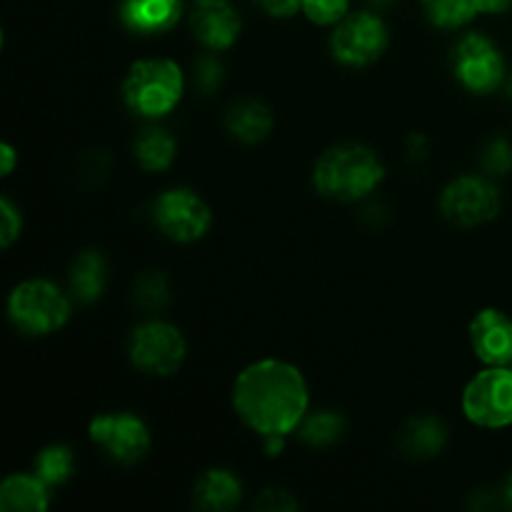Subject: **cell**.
I'll list each match as a JSON object with an SVG mask.
<instances>
[{
    "mask_svg": "<svg viewBox=\"0 0 512 512\" xmlns=\"http://www.w3.org/2000/svg\"><path fill=\"white\" fill-rule=\"evenodd\" d=\"M508 98L512 100V78L508 80Z\"/></svg>",
    "mask_w": 512,
    "mask_h": 512,
    "instance_id": "cell-36",
    "label": "cell"
},
{
    "mask_svg": "<svg viewBox=\"0 0 512 512\" xmlns=\"http://www.w3.org/2000/svg\"><path fill=\"white\" fill-rule=\"evenodd\" d=\"M370 3H373L375 8H388V5L398 3V0H370Z\"/></svg>",
    "mask_w": 512,
    "mask_h": 512,
    "instance_id": "cell-35",
    "label": "cell"
},
{
    "mask_svg": "<svg viewBox=\"0 0 512 512\" xmlns=\"http://www.w3.org/2000/svg\"><path fill=\"white\" fill-rule=\"evenodd\" d=\"M483 13H505L512 8V0H480Z\"/></svg>",
    "mask_w": 512,
    "mask_h": 512,
    "instance_id": "cell-31",
    "label": "cell"
},
{
    "mask_svg": "<svg viewBox=\"0 0 512 512\" xmlns=\"http://www.w3.org/2000/svg\"><path fill=\"white\" fill-rule=\"evenodd\" d=\"M195 83L203 93H213L220 83H223V65L215 58H200L195 65Z\"/></svg>",
    "mask_w": 512,
    "mask_h": 512,
    "instance_id": "cell-27",
    "label": "cell"
},
{
    "mask_svg": "<svg viewBox=\"0 0 512 512\" xmlns=\"http://www.w3.org/2000/svg\"><path fill=\"white\" fill-rule=\"evenodd\" d=\"M0 218H3V230H0V245L8 248L15 238L20 235V228H23V220H20V213L13 208L10 200H0Z\"/></svg>",
    "mask_w": 512,
    "mask_h": 512,
    "instance_id": "cell-28",
    "label": "cell"
},
{
    "mask_svg": "<svg viewBox=\"0 0 512 512\" xmlns=\"http://www.w3.org/2000/svg\"><path fill=\"white\" fill-rule=\"evenodd\" d=\"M445 443H448V428L433 415L410 420L400 438L403 450L413 458H435L438 453H443Z\"/></svg>",
    "mask_w": 512,
    "mask_h": 512,
    "instance_id": "cell-18",
    "label": "cell"
},
{
    "mask_svg": "<svg viewBox=\"0 0 512 512\" xmlns=\"http://www.w3.org/2000/svg\"><path fill=\"white\" fill-rule=\"evenodd\" d=\"M258 505L260 510H293L298 508V503H295L293 498H290V493H285V490H265L263 495L258 498Z\"/></svg>",
    "mask_w": 512,
    "mask_h": 512,
    "instance_id": "cell-29",
    "label": "cell"
},
{
    "mask_svg": "<svg viewBox=\"0 0 512 512\" xmlns=\"http://www.w3.org/2000/svg\"><path fill=\"white\" fill-rule=\"evenodd\" d=\"M455 75L470 93L488 95L505 80V60L498 45L480 33L465 35L453 55Z\"/></svg>",
    "mask_w": 512,
    "mask_h": 512,
    "instance_id": "cell-9",
    "label": "cell"
},
{
    "mask_svg": "<svg viewBox=\"0 0 512 512\" xmlns=\"http://www.w3.org/2000/svg\"><path fill=\"white\" fill-rule=\"evenodd\" d=\"M345 430V420L333 410H323L300 423V438L313 448H325V445L338 443Z\"/></svg>",
    "mask_w": 512,
    "mask_h": 512,
    "instance_id": "cell-23",
    "label": "cell"
},
{
    "mask_svg": "<svg viewBox=\"0 0 512 512\" xmlns=\"http://www.w3.org/2000/svg\"><path fill=\"white\" fill-rule=\"evenodd\" d=\"M123 95L135 113L145 118H160L168 115L183 98V73L173 60H138L125 75Z\"/></svg>",
    "mask_w": 512,
    "mask_h": 512,
    "instance_id": "cell-3",
    "label": "cell"
},
{
    "mask_svg": "<svg viewBox=\"0 0 512 512\" xmlns=\"http://www.w3.org/2000/svg\"><path fill=\"white\" fill-rule=\"evenodd\" d=\"M50 505V485L38 475H10L0 485V510L43 512Z\"/></svg>",
    "mask_w": 512,
    "mask_h": 512,
    "instance_id": "cell-15",
    "label": "cell"
},
{
    "mask_svg": "<svg viewBox=\"0 0 512 512\" xmlns=\"http://www.w3.org/2000/svg\"><path fill=\"white\" fill-rule=\"evenodd\" d=\"M383 175L385 170L373 150L358 143H343L325 150L315 165L313 183L325 198L353 203L373 193Z\"/></svg>",
    "mask_w": 512,
    "mask_h": 512,
    "instance_id": "cell-2",
    "label": "cell"
},
{
    "mask_svg": "<svg viewBox=\"0 0 512 512\" xmlns=\"http://www.w3.org/2000/svg\"><path fill=\"white\" fill-rule=\"evenodd\" d=\"M263 440H265V450H268V455H278L280 450H283L285 435H263Z\"/></svg>",
    "mask_w": 512,
    "mask_h": 512,
    "instance_id": "cell-33",
    "label": "cell"
},
{
    "mask_svg": "<svg viewBox=\"0 0 512 512\" xmlns=\"http://www.w3.org/2000/svg\"><path fill=\"white\" fill-rule=\"evenodd\" d=\"M155 223L168 238L178 243H193L208 233L213 215L205 200L188 188H175L155 200Z\"/></svg>",
    "mask_w": 512,
    "mask_h": 512,
    "instance_id": "cell-10",
    "label": "cell"
},
{
    "mask_svg": "<svg viewBox=\"0 0 512 512\" xmlns=\"http://www.w3.org/2000/svg\"><path fill=\"white\" fill-rule=\"evenodd\" d=\"M240 495L243 485L230 470H208L198 483V505L205 510H233Z\"/></svg>",
    "mask_w": 512,
    "mask_h": 512,
    "instance_id": "cell-19",
    "label": "cell"
},
{
    "mask_svg": "<svg viewBox=\"0 0 512 512\" xmlns=\"http://www.w3.org/2000/svg\"><path fill=\"white\" fill-rule=\"evenodd\" d=\"M463 410L470 423L480 428L512 425V370L490 365L475 375L463 393Z\"/></svg>",
    "mask_w": 512,
    "mask_h": 512,
    "instance_id": "cell-5",
    "label": "cell"
},
{
    "mask_svg": "<svg viewBox=\"0 0 512 512\" xmlns=\"http://www.w3.org/2000/svg\"><path fill=\"white\" fill-rule=\"evenodd\" d=\"M440 210L450 223L473 228L488 223L500 213V193L490 180L480 175H463L445 188Z\"/></svg>",
    "mask_w": 512,
    "mask_h": 512,
    "instance_id": "cell-8",
    "label": "cell"
},
{
    "mask_svg": "<svg viewBox=\"0 0 512 512\" xmlns=\"http://www.w3.org/2000/svg\"><path fill=\"white\" fill-rule=\"evenodd\" d=\"M483 168L490 175H508L512 170V143L508 138H495L490 140L488 148L483 150Z\"/></svg>",
    "mask_w": 512,
    "mask_h": 512,
    "instance_id": "cell-26",
    "label": "cell"
},
{
    "mask_svg": "<svg viewBox=\"0 0 512 512\" xmlns=\"http://www.w3.org/2000/svg\"><path fill=\"white\" fill-rule=\"evenodd\" d=\"M505 500H508V505L512 508V475L508 478V485H505Z\"/></svg>",
    "mask_w": 512,
    "mask_h": 512,
    "instance_id": "cell-34",
    "label": "cell"
},
{
    "mask_svg": "<svg viewBox=\"0 0 512 512\" xmlns=\"http://www.w3.org/2000/svg\"><path fill=\"white\" fill-rule=\"evenodd\" d=\"M170 300L168 280L160 273H148L135 283V303L143 305L145 310L165 308Z\"/></svg>",
    "mask_w": 512,
    "mask_h": 512,
    "instance_id": "cell-24",
    "label": "cell"
},
{
    "mask_svg": "<svg viewBox=\"0 0 512 512\" xmlns=\"http://www.w3.org/2000/svg\"><path fill=\"white\" fill-rule=\"evenodd\" d=\"M348 8V0H303V13L318 25H338Z\"/></svg>",
    "mask_w": 512,
    "mask_h": 512,
    "instance_id": "cell-25",
    "label": "cell"
},
{
    "mask_svg": "<svg viewBox=\"0 0 512 512\" xmlns=\"http://www.w3.org/2000/svg\"><path fill=\"white\" fill-rule=\"evenodd\" d=\"M183 13V0H123V25L140 35H158L173 28Z\"/></svg>",
    "mask_w": 512,
    "mask_h": 512,
    "instance_id": "cell-14",
    "label": "cell"
},
{
    "mask_svg": "<svg viewBox=\"0 0 512 512\" xmlns=\"http://www.w3.org/2000/svg\"><path fill=\"white\" fill-rule=\"evenodd\" d=\"M258 3L273 18H290L298 13V8H303V0H258Z\"/></svg>",
    "mask_w": 512,
    "mask_h": 512,
    "instance_id": "cell-30",
    "label": "cell"
},
{
    "mask_svg": "<svg viewBox=\"0 0 512 512\" xmlns=\"http://www.w3.org/2000/svg\"><path fill=\"white\" fill-rule=\"evenodd\" d=\"M73 470V450L65 448V445H50V448L40 450L38 458H35V475H38L43 483H48L50 488L68 483Z\"/></svg>",
    "mask_w": 512,
    "mask_h": 512,
    "instance_id": "cell-22",
    "label": "cell"
},
{
    "mask_svg": "<svg viewBox=\"0 0 512 512\" xmlns=\"http://www.w3.org/2000/svg\"><path fill=\"white\" fill-rule=\"evenodd\" d=\"M190 25L195 38L210 50L230 48L240 35V15L230 0H195Z\"/></svg>",
    "mask_w": 512,
    "mask_h": 512,
    "instance_id": "cell-12",
    "label": "cell"
},
{
    "mask_svg": "<svg viewBox=\"0 0 512 512\" xmlns=\"http://www.w3.org/2000/svg\"><path fill=\"white\" fill-rule=\"evenodd\" d=\"M470 343L483 363H512V320L500 310H480L470 323Z\"/></svg>",
    "mask_w": 512,
    "mask_h": 512,
    "instance_id": "cell-13",
    "label": "cell"
},
{
    "mask_svg": "<svg viewBox=\"0 0 512 512\" xmlns=\"http://www.w3.org/2000/svg\"><path fill=\"white\" fill-rule=\"evenodd\" d=\"M90 440L103 448L115 463L133 465L148 453L150 430L138 415L133 413H108L98 415L90 423Z\"/></svg>",
    "mask_w": 512,
    "mask_h": 512,
    "instance_id": "cell-11",
    "label": "cell"
},
{
    "mask_svg": "<svg viewBox=\"0 0 512 512\" xmlns=\"http://www.w3.org/2000/svg\"><path fill=\"white\" fill-rule=\"evenodd\" d=\"M423 8L438 28H460L483 13L480 0H423Z\"/></svg>",
    "mask_w": 512,
    "mask_h": 512,
    "instance_id": "cell-21",
    "label": "cell"
},
{
    "mask_svg": "<svg viewBox=\"0 0 512 512\" xmlns=\"http://www.w3.org/2000/svg\"><path fill=\"white\" fill-rule=\"evenodd\" d=\"M308 383L283 360L248 365L233 385V408L260 435H288L308 413Z\"/></svg>",
    "mask_w": 512,
    "mask_h": 512,
    "instance_id": "cell-1",
    "label": "cell"
},
{
    "mask_svg": "<svg viewBox=\"0 0 512 512\" xmlns=\"http://www.w3.org/2000/svg\"><path fill=\"white\" fill-rule=\"evenodd\" d=\"M130 360L148 375H173L185 360V338L175 325L150 320L133 330Z\"/></svg>",
    "mask_w": 512,
    "mask_h": 512,
    "instance_id": "cell-6",
    "label": "cell"
},
{
    "mask_svg": "<svg viewBox=\"0 0 512 512\" xmlns=\"http://www.w3.org/2000/svg\"><path fill=\"white\" fill-rule=\"evenodd\" d=\"M225 128L243 143H260L268 138L270 128H273V115H270L268 105H263L260 100H240L228 108Z\"/></svg>",
    "mask_w": 512,
    "mask_h": 512,
    "instance_id": "cell-16",
    "label": "cell"
},
{
    "mask_svg": "<svg viewBox=\"0 0 512 512\" xmlns=\"http://www.w3.org/2000/svg\"><path fill=\"white\" fill-rule=\"evenodd\" d=\"M0 158H3V175H10L13 173V168H15V150L10 148V145H3V148H0Z\"/></svg>",
    "mask_w": 512,
    "mask_h": 512,
    "instance_id": "cell-32",
    "label": "cell"
},
{
    "mask_svg": "<svg viewBox=\"0 0 512 512\" xmlns=\"http://www.w3.org/2000/svg\"><path fill=\"white\" fill-rule=\"evenodd\" d=\"M388 48V28L373 13L345 15L330 38V50L335 60L353 68L375 63Z\"/></svg>",
    "mask_w": 512,
    "mask_h": 512,
    "instance_id": "cell-7",
    "label": "cell"
},
{
    "mask_svg": "<svg viewBox=\"0 0 512 512\" xmlns=\"http://www.w3.org/2000/svg\"><path fill=\"white\" fill-rule=\"evenodd\" d=\"M105 280H108V265L105 258L95 250H85L75 258L70 268V290L80 303H93L103 295Z\"/></svg>",
    "mask_w": 512,
    "mask_h": 512,
    "instance_id": "cell-17",
    "label": "cell"
},
{
    "mask_svg": "<svg viewBox=\"0 0 512 512\" xmlns=\"http://www.w3.org/2000/svg\"><path fill=\"white\" fill-rule=\"evenodd\" d=\"M135 158L150 173H158V170L170 168V163L175 160V138L168 130L150 128L143 135H138L135 140Z\"/></svg>",
    "mask_w": 512,
    "mask_h": 512,
    "instance_id": "cell-20",
    "label": "cell"
},
{
    "mask_svg": "<svg viewBox=\"0 0 512 512\" xmlns=\"http://www.w3.org/2000/svg\"><path fill=\"white\" fill-rule=\"evenodd\" d=\"M8 315L25 335H50L70 318V300L50 280H25L10 293Z\"/></svg>",
    "mask_w": 512,
    "mask_h": 512,
    "instance_id": "cell-4",
    "label": "cell"
}]
</instances>
